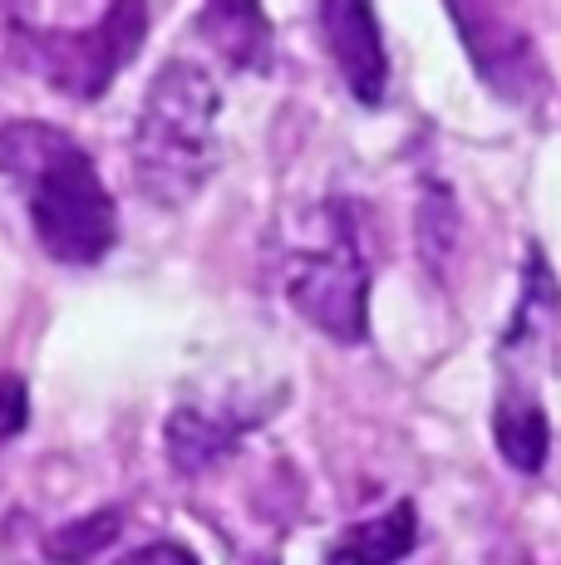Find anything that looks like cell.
I'll use <instances>...</instances> for the list:
<instances>
[{
  "label": "cell",
  "mask_w": 561,
  "mask_h": 565,
  "mask_svg": "<svg viewBox=\"0 0 561 565\" xmlns=\"http://www.w3.org/2000/svg\"><path fill=\"white\" fill-rule=\"evenodd\" d=\"M0 178L15 182L35 242L64 266H94L118 242V206L74 134L40 118L0 124Z\"/></svg>",
  "instance_id": "6da1fadb"
},
{
  "label": "cell",
  "mask_w": 561,
  "mask_h": 565,
  "mask_svg": "<svg viewBox=\"0 0 561 565\" xmlns=\"http://www.w3.org/2000/svg\"><path fill=\"white\" fill-rule=\"evenodd\" d=\"M222 89L198 60H168L148 79L134 124V178L154 206L192 202L218 172Z\"/></svg>",
  "instance_id": "7a4b0ae2"
},
{
  "label": "cell",
  "mask_w": 561,
  "mask_h": 565,
  "mask_svg": "<svg viewBox=\"0 0 561 565\" xmlns=\"http://www.w3.org/2000/svg\"><path fill=\"white\" fill-rule=\"evenodd\" d=\"M286 300L306 324L336 344H364L370 334V256L360 222L345 198L310 212V236L286 260Z\"/></svg>",
  "instance_id": "3957f363"
},
{
  "label": "cell",
  "mask_w": 561,
  "mask_h": 565,
  "mask_svg": "<svg viewBox=\"0 0 561 565\" xmlns=\"http://www.w3.org/2000/svg\"><path fill=\"white\" fill-rule=\"evenodd\" d=\"M10 25L40 79H50L70 99H99L118 70L144 50L148 6L109 0L99 6L94 25H64V6H10Z\"/></svg>",
  "instance_id": "277c9868"
},
{
  "label": "cell",
  "mask_w": 561,
  "mask_h": 565,
  "mask_svg": "<svg viewBox=\"0 0 561 565\" xmlns=\"http://www.w3.org/2000/svg\"><path fill=\"white\" fill-rule=\"evenodd\" d=\"M448 20L458 25V40L468 50L478 79L507 104H532L547 89V70L532 35L517 20H507L498 6H448Z\"/></svg>",
  "instance_id": "5b68a950"
},
{
  "label": "cell",
  "mask_w": 561,
  "mask_h": 565,
  "mask_svg": "<svg viewBox=\"0 0 561 565\" xmlns=\"http://www.w3.org/2000/svg\"><path fill=\"white\" fill-rule=\"evenodd\" d=\"M316 15H320V30H326L330 60H336L345 89L364 108H380L384 94H390V54H384V35H380L374 10L360 6V0H326Z\"/></svg>",
  "instance_id": "8992f818"
},
{
  "label": "cell",
  "mask_w": 561,
  "mask_h": 565,
  "mask_svg": "<svg viewBox=\"0 0 561 565\" xmlns=\"http://www.w3.org/2000/svg\"><path fill=\"white\" fill-rule=\"evenodd\" d=\"M557 324H561V286L547 266L542 246H527V266H522V296H517L512 324L502 334V364L517 369H537L552 360L557 344Z\"/></svg>",
  "instance_id": "52a82bcc"
},
{
  "label": "cell",
  "mask_w": 561,
  "mask_h": 565,
  "mask_svg": "<svg viewBox=\"0 0 561 565\" xmlns=\"http://www.w3.org/2000/svg\"><path fill=\"white\" fill-rule=\"evenodd\" d=\"M198 35L242 74H272V64H276L272 20H266V10L252 6V0H218V6H202Z\"/></svg>",
  "instance_id": "ba28073f"
},
{
  "label": "cell",
  "mask_w": 561,
  "mask_h": 565,
  "mask_svg": "<svg viewBox=\"0 0 561 565\" xmlns=\"http://www.w3.org/2000/svg\"><path fill=\"white\" fill-rule=\"evenodd\" d=\"M493 443H498L502 462L522 477H537L552 458V418L527 384L502 388L498 408H493Z\"/></svg>",
  "instance_id": "9c48e42d"
},
{
  "label": "cell",
  "mask_w": 561,
  "mask_h": 565,
  "mask_svg": "<svg viewBox=\"0 0 561 565\" xmlns=\"http://www.w3.org/2000/svg\"><path fill=\"white\" fill-rule=\"evenodd\" d=\"M242 423L232 413H212V408H178L163 428L168 458L182 477H198L208 467H218L222 458H232V448L242 443Z\"/></svg>",
  "instance_id": "30bf717a"
},
{
  "label": "cell",
  "mask_w": 561,
  "mask_h": 565,
  "mask_svg": "<svg viewBox=\"0 0 561 565\" xmlns=\"http://www.w3.org/2000/svg\"><path fill=\"white\" fill-rule=\"evenodd\" d=\"M419 541V512L414 502H394L384 516L360 521V526L340 531L330 546V565H399Z\"/></svg>",
  "instance_id": "8fae6325"
},
{
  "label": "cell",
  "mask_w": 561,
  "mask_h": 565,
  "mask_svg": "<svg viewBox=\"0 0 561 565\" xmlns=\"http://www.w3.org/2000/svg\"><path fill=\"white\" fill-rule=\"evenodd\" d=\"M118 536H124V507L109 502V507H94L89 516H74L60 531H50L45 556L55 565H84V561L104 556Z\"/></svg>",
  "instance_id": "7c38bea8"
},
{
  "label": "cell",
  "mask_w": 561,
  "mask_h": 565,
  "mask_svg": "<svg viewBox=\"0 0 561 565\" xmlns=\"http://www.w3.org/2000/svg\"><path fill=\"white\" fill-rule=\"evenodd\" d=\"M453 246H458V202L444 182H428L424 202H419V256H424L428 276H444Z\"/></svg>",
  "instance_id": "4fadbf2b"
},
{
  "label": "cell",
  "mask_w": 561,
  "mask_h": 565,
  "mask_svg": "<svg viewBox=\"0 0 561 565\" xmlns=\"http://www.w3.org/2000/svg\"><path fill=\"white\" fill-rule=\"evenodd\" d=\"M30 423V394L20 374H0V443L20 438Z\"/></svg>",
  "instance_id": "5bb4252c"
},
{
  "label": "cell",
  "mask_w": 561,
  "mask_h": 565,
  "mask_svg": "<svg viewBox=\"0 0 561 565\" xmlns=\"http://www.w3.org/2000/svg\"><path fill=\"white\" fill-rule=\"evenodd\" d=\"M118 565H202L182 541H148V546H134Z\"/></svg>",
  "instance_id": "9a60e30c"
}]
</instances>
